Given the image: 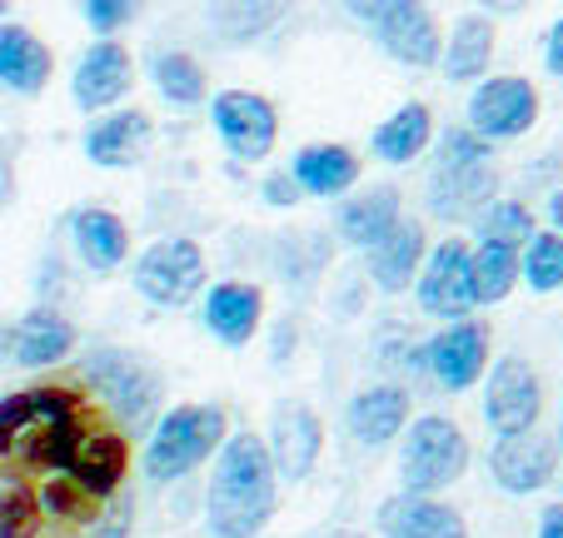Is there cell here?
<instances>
[{
    "label": "cell",
    "mask_w": 563,
    "mask_h": 538,
    "mask_svg": "<svg viewBox=\"0 0 563 538\" xmlns=\"http://www.w3.org/2000/svg\"><path fill=\"white\" fill-rule=\"evenodd\" d=\"M275 459L269 443L255 433H234L224 439L220 464L210 479V498H205V518H210L214 538H255L275 514Z\"/></svg>",
    "instance_id": "1"
},
{
    "label": "cell",
    "mask_w": 563,
    "mask_h": 538,
    "mask_svg": "<svg viewBox=\"0 0 563 538\" xmlns=\"http://www.w3.org/2000/svg\"><path fill=\"white\" fill-rule=\"evenodd\" d=\"M224 449V409L214 404H180L155 424L145 443V474L150 484H175L190 469H200L205 459Z\"/></svg>",
    "instance_id": "2"
},
{
    "label": "cell",
    "mask_w": 563,
    "mask_h": 538,
    "mask_svg": "<svg viewBox=\"0 0 563 538\" xmlns=\"http://www.w3.org/2000/svg\"><path fill=\"white\" fill-rule=\"evenodd\" d=\"M468 469V439L454 419L444 414H424L409 424L405 454H399V474H405L409 494H439Z\"/></svg>",
    "instance_id": "3"
},
{
    "label": "cell",
    "mask_w": 563,
    "mask_h": 538,
    "mask_svg": "<svg viewBox=\"0 0 563 538\" xmlns=\"http://www.w3.org/2000/svg\"><path fill=\"white\" fill-rule=\"evenodd\" d=\"M86 380L96 384V394L115 409L120 424H145L159 399V380L150 374V364H140L125 349H96V354L86 359Z\"/></svg>",
    "instance_id": "4"
},
{
    "label": "cell",
    "mask_w": 563,
    "mask_h": 538,
    "mask_svg": "<svg viewBox=\"0 0 563 538\" xmlns=\"http://www.w3.org/2000/svg\"><path fill=\"white\" fill-rule=\"evenodd\" d=\"M478 305L474 295V250L464 240H444L429 250L424 275H419V309L434 319H464Z\"/></svg>",
    "instance_id": "5"
},
{
    "label": "cell",
    "mask_w": 563,
    "mask_h": 538,
    "mask_svg": "<svg viewBox=\"0 0 563 538\" xmlns=\"http://www.w3.org/2000/svg\"><path fill=\"white\" fill-rule=\"evenodd\" d=\"M205 279V254L195 240H155L145 254L135 260V285L150 305H185Z\"/></svg>",
    "instance_id": "6"
},
{
    "label": "cell",
    "mask_w": 563,
    "mask_h": 538,
    "mask_svg": "<svg viewBox=\"0 0 563 538\" xmlns=\"http://www.w3.org/2000/svg\"><path fill=\"white\" fill-rule=\"evenodd\" d=\"M539 125V90L523 75H494L468 96V130L484 140H514Z\"/></svg>",
    "instance_id": "7"
},
{
    "label": "cell",
    "mask_w": 563,
    "mask_h": 538,
    "mask_svg": "<svg viewBox=\"0 0 563 538\" xmlns=\"http://www.w3.org/2000/svg\"><path fill=\"white\" fill-rule=\"evenodd\" d=\"M210 120L234 160H265L269 150H275L279 116L255 90H220V96L210 100Z\"/></svg>",
    "instance_id": "8"
},
{
    "label": "cell",
    "mask_w": 563,
    "mask_h": 538,
    "mask_svg": "<svg viewBox=\"0 0 563 538\" xmlns=\"http://www.w3.org/2000/svg\"><path fill=\"white\" fill-rule=\"evenodd\" d=\"M543 414V384L539 374L523 364V359H499L489 374V389H484V424H489L499 439L509 433H529Z\"/></svg>",
    "instance_id": "9"
},
{
    "label": "cell",
    "mask_w": 563,
    "mask_h": 538,
    "mask_svg": "<svg viewBox=\"0 0 563 538\" xmlns=\"http://www.w3.org/2000/svg\"><path fill=\"white\" fill-rule=\"evenodd\" d=\"M424 359L439 389L449 394L474 389L484 380V370H489V329L474 325V319H454V325L439 329L424 344Z\"/></svg>",
    "instance_id": "10"
},
{
    "label": "cell",
    "mask_w": 563,
    "mask_h": 538,
    "mask_svg": "<svg viewBox=\"0 0 563 538\" xmlns=\"http://www.w3.org/2000/svg\"><path fill=\"white\" fill-rule=\"evenodd\" d=\"M369 31H374V41L394 55V61L415 65V70L444 61V35H439V21L429 15L424 0H394Z\"/></svg>",
    "instance_id": "11"
},
{
    "label": "cell",
    "mask_w": 563,
    "mask_h": 538,
    "mask_svg": "<svg viewBox=\"0 0 563 538\" xmlns=\"http://www.w3.org/2000/svg\"><path fill=\"white\" fill-rule=\"evenodd\" d=\"M489 474L504 494H539V488L559 474V443L543 439L539 429L509 433V439L494 443Z\"/></svg>",
    "instance_id": "12"
},
{
    "label": "cell",
    "mask_w": 563,
    "mask_h": 538,
    "mask_svg": "<svg viewBox=\"0 0 563 538\" xmlns=\"http://www.w3.org/2000/svg\"><path fill=\"white\" fill-rule=\"evenodd\" d=\"M319 449H324V429H319L314 409L279 404L269 419V459H275L279 479H289V484L309 479V469L319 464Z\"/></svg>",
    "instance_id": "13"
},
{
    "label": "cell",
    "mask_w": 563,
    "mask_h": 538,
    "mask_svg": "<svg viewBox=\"0 0 563 538\" xmlns=\"http://www.w3.org/2000/svg\"><path fill=\"white\" fill-rule=\"evenodd\" d=\"M379 534L384 538H468L459 508L439 504L434 494H394L379 504Z\"/></svg>",
    "instance_id": "14"
},
{
    "label": "cell",
    "mask_w": 563,
    "mask_h": 538,
    "mask_svg": "<svg viewBox=\"0 0 563 538\" xmlns=\"http://www.w3.org/2000/svg\"><path fill=\"white\" fill-rule=\"evenodd\" d=\"M130 80H135V65H130V51L115 41H96L86 55H80V65H75V106L80 110H106L115 106V100H125Z\"/></svg>",
    "instance_id": "15"
},
{
    "label": "cell",
    "mask_w": 563,
    "mask_h": 538,
    "mask_svg": "<svg viewBox=\"0 0 563 538\" xmlns=\"http://www.w3.org/2000/svg\"><path fill=\"white\" fill-rule=\"evenodd\" d=\"M424 260H429L424 224L399 220V224H394V230L369 250V279L384 289V295H399V289H409L419 275H424Z\"/></svg>",
    "instance_id": "16"
},
{
    "label": "cell",
    "mask_w": 563,
    "mask_h": 538,
    "mask_svg": "<svg viewBox=\"0 0 563 538\" xmlns=\"http://www.w3.org/2000/svg\"><path fill=\"white\" fill-rule=\"evenodd\" d=\"M125 469H130L125 439L110 433V429H90L86 439H80V449H75V459H70L65 474L86 488L90 498H115V488L125 484Z\"/></svg>",
    "instance_id": "17"
},
{
    "label": "cell",
    "mask_w": 563,
    "mask_h": 538,
    "mask_svg": "<svg viewBox=\"0 0 563 538\" xmlns=\"http://www.w3.org/2000/svg\"><path fill=\"white\" fill-rule=\"evenodd\" d=\"M205 329H210L214 339H224V344H250L260 329V315H265V295H260L255 285H240V279H224V285H214L210 295H205Z\"/></svg>",
    "instance_id": "18"
},
{
    "label": "cell",
    "mask_w": 563,
    "mask_h": 538,
    "mask_svg": "<svg viewBox=\"0 0 563 538\" xmlns=\"http://www.w3.org/2000/svg\"><path fill=\"white\" fill-rule=\"evenodd\" d=\"M405 424H409V389H399V384H374V389L354 394V404H350L354 443L384 449L389 439H399Z\"/></svg>",
    "instance_id": "19"
},
{
    "label": "cell",
    "mask_w": 563,
    "mask_h": 538,
    "mask_svg": "<svg viewBox=\"0 0 563 538\" xmlns=\"http://www.w3.org/2000/svg\"><path fill=\"white\" fill-rule=\"evenodd\" d=\"M494 205V165H439L429 185V210L444 220L484 215Z\"/></svg>",
    "instance_id": "20"
},
{
    "label": "cell",
    "mask_w": 563,
    "mask_h": 538,
    "mask_svg": "<svg viewBox=\"0 0 563 538\" xmlns=\"http://www.w3.org/2000/svg\"><path fill=\"white\" fill-rule=\"evenodd\" d=\"M145 150H150V116H140V110H120V116H106L86 130V155L106 169L140 165Z\"/></svg>",
    "instance_id": "21"
},
{
    "label": "cell",
    "mask_w": 563,
    "mask_h": 538,
    "mask_svg": "<svg viewBox=\"0 0 563 538\" xmlns=\"http://www.w3.org/2000/svg\"><path fill=\"white\" fill-rule=\"evenodd\" d=\"M70 349H75V329H70V319L55 315V309H31V315L11 329V359L21 370L60 364Z\"/></svg>",
    "instance_id": "22"
},
{
    "label": "cell",
    "mask_w": 563,
    "mask_h": 538,
    "mask_svg": "<svg viewBox=\"0 0 563 538\" xmlns=\"http://www.w3.org/2000/svg\"><path fill=\"white\" fill-rule=\"evenodd\" d=\"M70 234H75V250H80V260H86L90 270H100V275L120 270V264H125V254H130L125 220H120V215H110V210H100V205H90V210H75Z\"/></svg>",
    "instance_id": "23"
},
{
    "label": "cell",
    "mask_w": 563,
    "mask_h": 538,
    "mask_svg": "<svg viewBox=\"0 0 563 538\" xmlns=\"http://www.w3.org/2000/svg\"><path fill=\"white\" fill-rule=\"evenodd\" d=\"M399 220H405V200H399V190H394V185H374V190H364L360 200H350L340 210V234H344V244L374 250Z\"/></svg>",
    "instance_id": "24"
},
{
    "label": "cell",
    "mask_w": 563,
    "mask_h": 538,
    "mask_svg": "<svg viewBox=\"0 0 563 538\" xmlns=\"http://www.w3.org/2000/svg\"><path fill=\"white\" fill-rule=\"evenodd\" d=\"M51 80V51L25 25H0V85L35 96Z\"/></svg>",
    "instance_id": "25"
},
{
    "label": "cell",
    "mask_w": 563,
    "mask_h": 538,
    "mask_svg": "<svg viewBox=\"0 0 563 538\" xmlns=\"http://www.w3.org/2000/svg\"><path fill=\"white\" fill-rule=\"evenodd\" d=\"M289 175L299 179L305 195H344L360 179V160L344 145H309L295 155V169Z\"/></svg>",
    "instance_id": "26"
},
{
    "label": "cell",
    "mask_w": 563,
    "mask_h": 538,
    "mask_svg": "<svg viewBox=\"0 0 563 538\" xmlns=\"http://www.w3.org/2000/svg\"><path fill=\"white\" fill-rule=\"evenodd\" d=\"M429 135H434L429 110L419 106V100H409V106H399L374 130V155H379L384 165H409V160H419L429 150Z\"/></svg>",
    "instance_id": "27"
},
{
    "label": "cell",
    "mask_w": 563,
    "mask_h": 538,
    "mask_svg": "<svg viewBox=\"0 0 563 538\" xmlns=\"http://www.w3.org/2000/svg\"><path fill=\"white\" fill-rule=\"evenodd\" d=\"M494 61V21L489 15H459L454 31H449V45H444V75L449 80H474L484 75Z\"/></svg>",
    "instance_id": "28"
},
{
    "label": "cell",
    "mask_w": 563,
    "mask_h": 538,
    "mask_svg": "<svg viewBox=\"0 0 563 538\" xmlns=\"http://www.w3.org/2000/svg\"><path fill=\"white\" fill-rule=\"evenodd\" d=\"M289 0H210V21L220 31V41L230 45H245L260 41L265 31H275L285 21Z\"/></svg>",
    "instance_id": "29"
},
{
    "label": "cell",
    "mask_w": 563,
    "mask_h": 538,
    "mask_svg": "<svg viewBox=\"0 0 563 538\" xmlns=\"http://www.w3.org/2000/svg\"><path fill=\"white\" fill-rule=\"evenodd\" d=\"M523 279V250L499 240H478L474 250V295L478 305H499L509 299V289Z\"/></svg>",
    "instance_id": "30"
},
{
    "label": "cell",
    "mask_w": 563,
    "mask_h": 538,
    "mask_svg": "<svg viewBox=\"0 0 563 538\" xmlns=\"http://www.w3.org/2000/svg\"><path fill=\"white\" fill-rule=\"evenodd\" d=\"M150 70H155L159 96L170 100V106H200L205 100V70L185 51H159Z\"/></svg>",
    "instance_id": "31"
},
{
    "label": "cell",
    "mask_w": 563,
    "mask_h": 538,
    "mask_svg": "<svg viewBox=\"0 0 563 538\" xmlns=\"http://www.w3.org/2000/svg\"><path fill=\"white\" fill-rule=\"evenodd\" d=\"M523 279H529V289H539V295L563 289V234L559 230H539L523 244Z\"/></svg>",
    "instance_id": "32"
},
{
    "label": "cell",
    "mask_w": 563,
    "mask_h": 538,
    "mask_svg": "<svg viewBox=\"0 0 563 538\" xmlns=\"http://www.w3.org/2000/svg\"><path fill=\"white\" fill-rule=\"evenodd\" d=\"M533 234H539L533 230V210L523 200H494L489 210L478 215V240H499V244L523 250Z\"/></svg>",
    "instance_id": "33"
},
{
    "label": "cell",
    "mask_w": 563,
    "mask_h": 538,
    "mask_svg": "<svg viewBox=\"0 0 563 538\" xmlns=\"http://www.w3.org/2000/svg\"><path fill=\"white\" fill-rule=\"evenodd\" d=\"M96 504H100V498H90L70 474H65L60 484H45V494H41V508H45V514L60 518V524H70V528H90V524H96V518H100Z\"/></svg>",
    "instance_id": "34"
},
{
    "label": "cell",
    "mask_w": 563,
    "mask_h": 538,
    "mask_svg": "<svg viewBox=\"0 0 563 538\" xmlns=\"http://www.w3.org/2000/svg\"><path fill=\"white\" fill-rule=\"evenodd\" d=\"M41 518L45 508L31 498V488L21 484H0V538H35L41 534Z\"/></svg>",
    "instance_id": "35"
},
{
    "label": "cell",
    "mask_w": 563,
    "mask_h": 538,
    "mask_svg": "<svg viewBox=\"0 0 563 538\" xmlns=\"http://www.w3.org/2000/svg\"><path fill=\"white\" fill-rule=\"evenodd\" d=\"M439 165H489V140L478 130H444V145H439Z\"/></svg>",
    "instance_id": "36"
},
{
    "label": "cell",
    "mask_w": 563,
    "mask_h": 538,
    "mask_svg": "<svg viewBox=\"0 0 563 538\" xmlns=\"http://www.w3.org/2000/svg\"><path fill=\"white\" fill-rule=\"evenodd\" d=\"M135 11H140V0H86V21H90V31H100V35L120 31Z\"/></svg>",
    "instance_id": "37"
},
{
    "label": "cell",
    "mask_w": 563,
    "mask_h": 538,
    "mask_svg": "<svg viewBox=\"0 0 563 538\" xmlns=\"http://www.w3.org/2000/svg\"><path fill=\"white\" fill-rule=\"evenodd\" d=\"M21 433H25V394H11V399H0V459L15 454Z\"/></svg>",
    "instance_id": "38"
},
{
    "label": "cell",
    "mask_w": 563,
    "mask_h": 538,
    "mask_svg": "<svg viewBox=\"0 0 563 538\" xmlns=\"http://www.w3.org/2000/svg\"><path fill=\"white\" fill-rule=\"evenodd\" d=\"M130 524H135V504H130V498H115L110 514H100L96 524L86 528V538H130Z\"/></svg>",
    "instance_id": "39"
},
{
    "label": "cell",
    "mask_w": 563,
    "mask_h": 538,
    "mask_svg": "<svg viewBox=\"0 0 563 538\" xmlns=\"http://www.w3.org/2000/svg\"><path fill=\"white\" fill-rule=\"evenodd\" d=\"M299 195H305V190H299L295 175H269V179H265V200H269V205H295Z\"/></svg>",
    "instance_id": "40"
},
{
    "label": "cell",
    "mask_w": 563,
    "mask_h": 538,
    "mask_svg": "<svg viewBox=\"0 0 563 538\" xmlns=\"http://www.w3.org/2000/svg\"><path fill=\"white\" fill-rule=\"evenodd\" d=\"M389 6H394V0H344V11H350L360 25H374L384 11H389Z\"/></svg>",
    "instance_id": "41"
},
{
    "label": "cell",
    "mask_w": 563,
    "mask_h": 538,
    "mask_svg": "<svg viewBox=\"0 0 563 538\" xmlns=\"http://www.w3.org/2000/svg\"><path fill=\"white\" fill-rule=\"evenodd\" d=\"M543 65H549V75H563V21L549 31V41H543Z\"/></svg>",
    "instance_id": "42"
},
{
    "label": "cell",
    "mask_w": 563,
    "mask_h": 538,
    "mask_svg": "<svg viewBox=\"0 0 563 538\" xmlns=\"http://www.w3.org/2000/svg\"><path fill=\"white\" fill-rule=\"evenodd\" d=\"M539 538H563V504H549V508H543Z\"/></svg>",
    "instance_id": "43"
},
{
    "label": "cell",
    "mask_w": 563,
    "mask_h": 538,
    "mask_svg": "<svg viewBox=\"0 0 563 538\" xmlns=\"http://www.w3.org/2000/svg\"><path fill=\"white\" fill-rule=\"evenodd\" d=\"M11 195H15V169H11V160H5V150H0V210L11 205Z\"/></svg>",
    "instance_id": "44"
},
{
    "label": "cell",
    "mask_w": 563,
    "mask_h": 538,
    "mask_svg": "<svg viewBox=\"0 0 563 538\" xmlns=\"http://www.w3.org/2000/svg\"><path fill=\"white\" fill-rule=\"evenodd\" d=\"M523 6H529V0H484V11L489 15H519Z\"/></svg>",
    "instance_id": "45"
},
{
    "label": "cell",
    "mask_w": 563,
    "mask_h": 538,
    "mask_svg": "<svg viewBox=\"0 0 563 538\" xmlns=\"http://www.w3.org/2000/svg\"><path fill=\"white\" fill-rule=\"evenodd\" d=\"M549 224L563 234V190H553V200H549Z\"/></svg>",
    "instance_id": "46"
},
{
    "label": "cell",
    "mask_w": 563,
    "mask_h": 538,
    "mask_svg": "<svg viewBox=\"0 0 563 538\" xmlns=\"http://www.w3.org/2000/svg\"><path fill=\"white\" fill-rule=\"evenodd\" d=\"M559 454H563V409H559Z\"/></svg>",
    "instance_id": "47"
},
{
    "label": "cell",
    "mask_w": 563,
    "mask_h": 538,
    "mask_svg": "<svg viewBox=\"0 0 563 538\" xmlns=\"http://www.w3.org/2000/svg\"><path fill=\"white\" fill-rule=\"evenodd\" d=\"M0 349H11V334H5V329H0Z\"/></svg>",
    "instance_id": "48"
},
{
    "label": "cell",
    "mask_w": 563,
    "mask_h": 538,
    "mask_svg": "<svg viewBox=\"0 0 563 538\" xmlns=\"http://www.w3.org/2000/svg\"><path fill=\"white\" fill-rule=\"evenodd\" d=\"M5 11H11V0H0V15H5Z\"/></svg>",
    "instance_id": "49"
},
{
    "label": "cell",
    "mask_w": 563,
    "mask_h": 538,
    "mask_svg": "<svg viewBox=\"0 0 563 538\" xmlns=\"http://www.w3.org/2000/svg\"><path fill=\"white\" fill-rule=\"evenodd\" d=\"M334 538H360V534H334Z\"/></svg>",
    "instance_id": "50"
}]
</instances>
